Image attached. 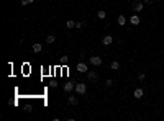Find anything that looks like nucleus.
I'll return each mask as SVG.
<instances>
[{
	"mask_svg": "<svg viewBox=\"0 0 164 121\" xmlns=\"http://www.w3.org/2000/svg\"><path fill=\"white\" fill-rule=\"evenodd\" d=\"M143 2H146V3H148V2H151V0H143Z\"/></svg>",
	"mask_w": 164,
	"mask_h": 121,
	"instance_id": "22",
	"label": "nucleus"
},
{
	"mask_svg": "<svg viewBox=\"0 0 164 121\" xmlns=\"http://www.w3.org/2000/svg\"><path fill=\"white\" fill-rule=\"evenodd\" d=\"M89 62L92 66H102V57L100 56H92V57H89Z\"/></svg>",
	"mask_w": 164,
	"mask_h": 121,
	"instance_id": "2",
	"label": "nucleus"
},
{
	"mask_svg": "<svg viewBox=\"0 0 164 121\" xmlns=\"http://www.w3.org/2000/svg\"><path fill=\"white\" fill-rule=\"evenodd\" d=\"M87 79H89L90 82H97L98 75H97V72H94V70H89V72H87Z\"/></svg>",
	"mask_w": 164,
	"mask_h": 121,
	"instance_id": "3",
	"label": "nucleus"
},
{
	"mask_svg": "<svg viewBox=\"0 0 164 121\" xmlns=\"http://www.w3.org/2000/svg\"><path fill=\"white\" fill-rule=\"evenodd\" d=\"M110 67H112V70H118L120 69V62H118V61H113V62L110 64Z\"/></svg>",
	"mask_w": 164,
	"mask_h": 121,
	"instance_id": "12",
	"label": "nucleus"
},
{
	"mask_svg": "<svg viewBox=\"0 0 164 121\" xmlns=\"http://www.w3.org/2000/svg\"><path fill=\"white\" fill-rule=\"evenodd\" d=\"M112 43H113V38H112V36H105V38H103V39H102V44H103V46H108V44H112Z\"/></svg>",
	"mask_w": 164,
	"mask_h": 121,
	"instance_id": "6",
	"label": "nucleus"
},
{
	"mask_svg": "<svg viewBox=\"0 0 164 121\" xmlns=\"http://www.w3.org/2000/svg\"><path fill=\"white\" fill-rule=\"evenodd\" d=\"M54 41H56V36H54V35H48V36H46V43H48V44L54 43Z\"/></svg>",
	"mask_w": 164,
	"mask_h": 121,
	"instance_id": "11",
	"label": "nucleus"
},
{
	"mask_svg": "<svg viewBox=\"0 0 164 121\" xmlns=\"http://www.w3.org/2000/svg\"><path fill=\"white\" fill-rule=\"evenodd\" d=\"M125 23H126V16L120 15V16H118V25H121V26H123Z\"/></svg>",
	"mask_w": 164,
	"mask_h": 121,
	"instance_id": "13",
	"label": "nucleus"
},
{
	"mask_svg": "<svg viewBox=\"0 0 164 121\" xmlns=\"http://www.w3.org/2000/svg\"><path fill=\"white\" fill-rule=\"evenodd\" d=\"M143 7H145V5L141 3V2H135V3H133V10H135V12H141V10H143Z\"/></svg>",
	"mask_w": 164,
	"mask_h": 121,
	"instance_id": "7",
	"label": "nucleus"
},
{
	"mask_svg": "<svg viewBox=\"0 0 164 121\" xmlns=\"http://www.w3.org/2000/svg\"><path fill=\"white\" fill-rule=\"evenodd\" d=\"M67 102H69L71 105H77V98H76V97H69V98H67Z\"/></svg>",
	"mask_w": 164,
	"mask_h": 121,
	"instance_id": "15",
	"label": "nucleus"
},
{
	"mask_svg": "<svg viewBox=\"0 0 164 121\" xmlns=\"http://www.w3.org/2000/svg\"><path fill=\"white\" fill-rule=\"evenodd\" d=\"M76 69H77V72H81V74H84V72H87V70H89V69H87V64H84V62H79Z\"/></svg>",
	"mask_w": 164,
	"mask_h": 121,
	"instance_id": "4",
	"label": "nucleus"
},
{
	"mask_svg": "<svg viewBox=\"0 0 164 121\" xmlns=\"http://www.w3.org/2000/svg\"><path fill=\"white\" fill-rule=\"evenodd\" d=\"M140 21H141V20H140V16H138V15L130 16V23H131V25H140Z\"/></svg>",
	"mask_w": 164,
	"mask_h": 121,
	"instance_id": "8",
	"label": "nucleus"
},
{
	"mask_svg": "<svg viewBox=\"0 0 164 121\" xmlns=\"http://www.w3.org/2000/svg\"><path fill=\"white\" fill-rule=\"evenodd\" d=\"M143 95H145V92H143L141 88H136L135 92H133V97H135V98H141Z\"/></svg>",
	"mask_w": 164,
	"mask_h": 121,
	"instance_id": "9",
	"label": "nucleus"
},
{
	"mask_svg": "<svg viewBox=\"0 0 164 121\" xmlns=\"http://www.w3.org/2000/svg\"><path fill=\"white\" fill-rule=\"evenodd\" d=\"M33 2H35V0H20V5H30V3H33Z\"/></svg>",
	"mask_w": 164,
	"mask_h": 121,
	"instance_id": "16",
	"label": "nucleus"
},
{
	"mask_svg": "<svg viewBox=\"0 0 164 121\" xmlns=\"http://www.w3.org/2000/svg\"><path fill=\"white\" fill-rule=\"evenodd\" d=\"M138 79H140V80H145V74H143V72H141V74L138 75Z\"/></svg>",
	"mask_w": 164,
	"mask_h": 121,
	"instance_id": "21",
	"label": "nucleus"
},
{
	"mask_svg": "<svg viewBox=\"0 0 164 121\" xmlns=\"http://www.w3.org/2000/svg\"><path fill=\"white\" fill-rule=\"evenodd\" d=\"M64 92H72V90L76 88V83H72V82H67V83H64Z\"/></svg>",
	"mask_w": 164,
	"mask_h": 121,
	"instance_id": "5",
	"label": "nucleus"
},
{
	"mask_svg": "<svg viewBox=\"0 0 164 121\" xmlns=\"http://www.w3.org/2000/svg\"><path fill=\"white\" fill-rule=\"evenodd\" d=\"M76 28H77V30H79V28H82V21H76Z\"/></svg>",
	"mask_w": 164,
	"mask_h": 121,
	"instance_id": "20",
	"label": "nucleus"
},
{
	"mask_svg": "<svg viewBox=\"0 0 164 121\" xmlns=\"http://www.w3.org/2000/svg\"><path fill=\"white\" fill-rule=\"evenodd\" d=\"M76 92H77L79 95H84L87 92V85L85 83H76Z\"/></svg>",
	"mask_w": 164,
	"mask_h": 121,
	"instance_id": "1",
	"label": "nucleus"
},
{
	"mask_svg": "<svg viewBox=\"0 0 164 121\" xmlns=\"http://www.w3.org/2000/svg\"><path fill=\"white\" fill-rule=\"evenodd\" d=\"M105 85H107V87H112V85H113V80H112V79H108V80L105 82Z\"/></svg>",
	"mask_w": 164,
	"mask_h": 121,
	"instance_id": "19",
	"label": "nucleus"
},
{
	"mask_svg": "<svg viewBox=\"0 0 164 121\" xmlns=\"http://www.w3.org/2000/svg\"><path fill=\"white\" fill-rule=\"evenodd\" d=\"M66 26L69 28V30H72V28H76V21H72V20H69V21L66 23Z\"/></svg>",
	"mask_w": 164,
	"mask_h": 121,
	"instance_id": "14",
	"label": "nucleus"
},
{
	"mask_svg": "<svg viewBox=\"0 0 164 121\" xmlns=\"http://www.w3.org/2000/svg\"><path fill=\"white\" fill-rule=\"evenodd\" d=\"M33 51H35V52H41V51H43V46H41L39 43L33 44Z\"/></svg>",
	"mask_w": 164,
	"mask_h": 121,
	"instance_id": "10",
	"label": "nucleus"
},
{
	"mask_svg": "<svg viewBox=\"0 0 164 121\" xmlns=\"http://www.w3.org/2000/svg\"><path fill=\"white\" fill-rule=\"evenodd\" d=\"M97 16H98V18H100V20H103V18H105V16H107V13L103 12V10H100V12L97 13Z\"/></svg>",
	"mask_w": 164,
	"mask_h": 121,
	"instance_id": "18",
	"label": "nucleus"
},
{
	"mask_svg": "<svg viewBox=\"0 0 164 121\" xmlns=\"http://www.w3.org/2000/svg\"><path fill=\"white\" fill-rule=\"evenodd\" d=\"M67 62H69V57H67V56H63V57H61V64H63V66H66Z\"/></svg>",
	"mask_w": 164,
	"mask_h": 121,
	"instance_id": "17",
	"label": "nucleus"
}]
</instances>
